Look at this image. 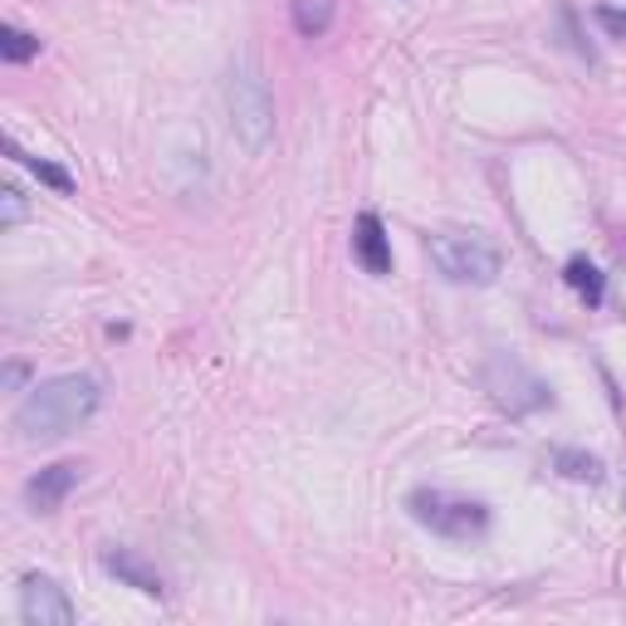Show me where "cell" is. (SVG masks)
<instances>
[{"mask_svg":"<svg viewBox=\"0 0 626 626\" xmlns=\"http://www.w3.org/2000/svg\"><path fill=\"white\" fill-rule=\"evenodd\" d=\"M5 156H15L20 166H29V172H35V176H39V181H45V186H54L59 196H68V191H74V176H68L64 166H54V162H45V156L25 152V147H20L15 137H5Z\"/></svg>","mask_w":626,"mask_h":626,"instance_id":"8fae6325","label":"cell"},{"mask_svg":"<svg viewBox=\"0 0 626 626\" xmlns=\"http://www.w3.org/2000/svg\"><path fill=\"white\" fill-rule=\"evenodd\" d=\"M563 279L573 284L577 299H583L587 309H602V299H606V279H602V270H597L592 260H583V254H577V260H567Z\"/></svg>","mask_w":626,"mask_h":626,"instance_id":"30bf717a","label":"cell"},{"mask_svg":"<svg viewBox=\"0 0 626 626\" xmlns=\"http://www.w3.org/2000/svg\"><path fill=\"white\" fill-rule=\"evenodd\" d=\"M479 387L489 391L499 411L509 416H528V411L553 406V387H548L538 372H528L514 352H489L485 367H479Z\"/></svg>","mask_w":626,"mask_h":626,"instance_id":"277c9868","label":"cell"},{"mask_svg":"<svg viewBox=\"0 0 626 626\" xmlns=\"http://www.w3.org/2000/svg\"><path fill=\"white\" fill-rule=\"evenodd\" d=\"M592 20H597V25H602L612 39H626V10H616V5H597V10H592Z\"/></svg>","mask_w":626,"mask_h":626,"instance_id":"2e32d148","label":"cell"},{"mask_svg":"<svg viewBox=\"0 0 626 626\" xmlns=\"http://www.w3.org/2000/svg\"><path fill=\"white\" fill-rule=\"evenodd\" d=\"M293 20H299L303 35H323V29H328V20H333V0H299Z\"/></svg>","mask_w":626,"mask_h":626,"instance_id":"5bb4252c","label":"cell"},{"mask_svg":"<svg viewBox=\"0 0 626 626\" xmlns=\"http://www.w3.org/2000/svg\"><path fill=\"white\" fill-rule=\"evenodd\" d=\"M103 401V387L88 372H68V377L39 381L15 411V430L25 446H49V440H64L68 430H78Z\"/></svg>","mask_w":626,"mask_h":626,"instance_id":"6da1fadb","label":"cell"},{"mask_svg":"<svg viewBox=\"0 0 626 626\" xmlns=\"http://www.w3.org/2000/svg\"><path fill=\"white\" fill-rule=\"evenodd\" d=\"M20 616H25L29 626H68L74 622V602L64 597L59 583L29 573L25 583H20Z\"/></svg>","mask_w":626,"mask_h":626,"instance_id":"8992f818","label":"cell"},{"mask_svg":"<svg viewBox=\"0 0 626 626\" xmlns=\"http://www.w3.org/2000/svg\"><path fill=\"white\" fill-rule=\"evenodd\" d=\"M25 221V196L20 186H0V225H20Z\"/></svg>","mask_w":626,"mask_h":626,"instance_id":"9a60e30c","label":"cell"},{"mask_svg":"<svg viewBox=\"0 0 626 626\" xmlns=\"http://www.w3.org/2000/svg\"><path fill=\"white\" fill-rule=\"evenodd\" d=\"M25 377H29V367H25V362H10V367H5V387H10V391H15V387H25Z\"/></svg>","mask_w":626,"mask_h":626,"instance_id":"e0dca14e","label":"cell"},{"mask_svg":"<svg viewBox=\"0 0 626 626\" xmlns=\"http://www.w3.org/2000/svg\"><path fill=\"white\" fill-rule=\"evenodd\" d=\"M430 264H436L450 284H494L499 270H504V254H499L485 235L446 230V235H430Z\"/></svg>","mask_w":626,"mask_h":626,"instance_id":"5b68a950","label":"cell"},{"mask_svg":"<svg viewBox=\"0 0 626 626\" xmlns=\"http://www.w3.org/2000/svg\"><path fill=\"white\" fill-rule=\"evenodd\" d=\"M225 103H230V133L245 152H264L274 137V98L264 74L250 59H235L230 78H225Z\"/></svg>","mask_w":626,"mask_h":626,"instance_id":"7a4b0ae2","label":"cell"},{"mask_svg":"<svg viewBox=\"0 0 626 626\" xmlns=\"http://www.w3.org/2000/svg\"><path fill=\"white\" fill-rule=\"evenodd\" d=\"M352 260H358L367 274H377V279L391 274V240L372 211H362L358 225H352Z\"/></svg>","mask_w":626,"mask_h":626,"instance_id":"9c48e42d","label":"cell"},{"mask_svg":"<svg viewBox=\"0 0 626 626\" xmlns=\"http://www.w3.org/2000/svg\"><path fill=\"white\" fill-rule=\"evenodd\" d=\"M553 470L567 479H583V485H597V479H602V460L587 455V450H558Z\"/></svg>","mask_w":626,"mask_h":626,"instance_id":"7c38bea8","label":"cell"},{"mask_svg":"<svg viewBox=\"0 0 626 626\" xmlns=\"http://www.w3.org/2000/svg\"><path fill=\"white\" fill-rule=\"evenodd\" d=\"M103 567L117 577V583L137 587L147 597H166V577L156 573V563H147L137 548H103Z\"/></svg>","mask_w":626,"mask_h":626,"instance_id":"ba28073f","label":"cell"},{"mask_svg":"<svg viewBox=\"0 0 626 626\" xmlns=\"http://www.w3.org/2000/svg\"><path fill=\"white\" fill-rule=\"evenodd\" d=\"M78 479H84V465H78V460H59V465H49V470H39V475H29V485H25L29 514H54V509L64 504L68 494H74Z\"/></svg>","mask_w":626,"mask_h":626,"instance_id":"52a82bcc","label":"cell"},{"mask_svg":"<svg viewBox=\"0 0 626 626\" xmlns=\"http://www.w3.org/2000/svg\"><path fill=\"white\" fill-rule=\"evenodd\" d=\"M35 54H39L35 35H25V29H15V25H0V59H5V64H25V59H35Z\"/></svg>","mask_w":626,"mask_h":626,"instance_id":"4fadbf2b","label":"cell"},{"mask_svg":"<svg viewBox=\"0 0 626 626\" xmlns=\"http://www.w3.org/2000/svg\"><path fill=\"white\" fill-rule=\"evenodd\" d=\"M406 509L421 528L440 538H455V543H470L489 528V509L479 499H465V494H450V489H411L406 494Z\"/></svg>","mask_w":626,"mask_h":626,"instance_id":"3957f363","label":"cell"}]
</instances>
